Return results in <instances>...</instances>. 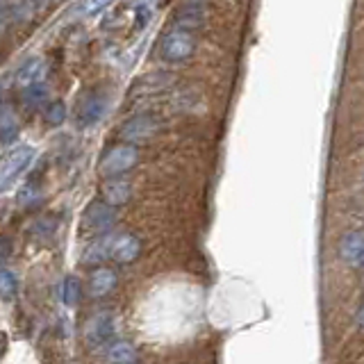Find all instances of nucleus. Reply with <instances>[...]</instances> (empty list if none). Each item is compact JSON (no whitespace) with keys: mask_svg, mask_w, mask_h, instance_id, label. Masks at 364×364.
Listing matches in <instances>:
<instances>
[{"mask_svg":"<svg viewBox=\"0 0 364 364\" xmlns=\"http://www.w3.org/2000/svg\"><path fill=\"white\" fill-rule=\"evenodd\" d=\"M134 11H136V26L139 28H144L148 21H151V14H153V5H136L134 7Z\"/></svg>","mask_w":364,"mask_h":364,"instance_id":"nucleus-22","label":"nucleus"},{"mask_svg":"<svg viewBox=\"0 0 364 364\" xmlns=\"http://www.w3.org/2000/svg\"><path fill=\"white\" fill-rule=\"evenodd\" d=\"M339 257L348 267H364V232H348L339 242Z\"/></svg>","mask_w":364,"mask_h":364,"instance_id":"nucleus-8","label":"nucleus"},{"mask_svg":"<svg viewBox=\"0 0 364 364\" xmlns=\"http://www.w3.org/2000/svg\"><path fill=\"white\" fill-rule=\"evenodd\" d=\"M136 162H139V151L134 146H114L102 155L98 171L102 178H119L134 168Z\"/></svg>","mask_w":364,"mask_h":364,"instance_id":"nucleus-2","label":"nucleus"},{"mask_svg":"<svg viewBox=\"0 0 364 364\" xmlns=\"http://www.w3.org/2000/svg\"><path fill=\"white\" fill-rule=\"evenodd\" d=\"M11 23V11H9V3H0V34H5V30Z\"/></svg>","mask_w":364,"mask_h":364,"instance_id":"nucleus-23","label":"nucleus"},{"mask_svg":"<svg viewBox=\"0 0 364 364\" xmlns=\"http://www.w3.org/2000/svg\"><path fill=\"white\" fill-rule=\"evenodd\" d=\"M358 326L364 328V303H362V307L358 310Z\"/></svg>","mask_w":364,"mask_h":364,"instance_id":"nucleus-24","label":"nucleus"},{"mask_svg":"<svg viewBox=\"0 0 364 364\" xmlns=\"http://www.w3.org/2000/svg\"><path fill=\"white\" fill-rule=\"evenodd\" d=\"M112 242H114V239H109V237H98L96 242L87 248V253H85L87 257H82V259H85V262H89V264H94V262L105 259V257L109 255Z\"/></svg>","mask_w":364,"mask_h":364,"instance_id":"nucleus-16","label":"nucleus"},{"mask_svg":"<svg viewBox=\"0 0 364 364\" xmlns=\"http://www.w3.org/2000/svg\"><path fill=\"white\" fill-rule=\"evenodd\" d=\"M34 162V146H16L0 159V193L7 191Z\"/></svg>","mask_w":364,"mask_h":364,"instance_id":"nucleus-1","label":"nucleus"},{"mask_svg":"<svg viewBox=\"0 0 364 364\" xmlns=\"http://www.w3.org/2000/svg\"><path fill=\"white\" fill-rule=\"evenodd\" d=\"M157 119L151 117V114H136L130 121L123 123L121 128V139L128 141V144H144L146 139L157 132Z\"/></svg>","mask_w":364,"mask_h":364,"instance_id":"nucleus-4","label":"nucleus"},{"mask_svg":"<svg viewBox=\"0 0 364 364\" xmlns=\"http://www.w3.org/2000/svg\"><path fill=\"white\" fill-rule=\"evenodd\" d=\"M64 119H66V105L62 100H55L46 107V121H48L50 125H62Z\"/></svg>","mask_w":364,"mask_h":364,"instance_id":"nucleus-19","label":"nucleus"},{"mask_svg":"<svg viewBox=\"0 0 364 364\" xmlns=\"http://www.w3.org/2000/svg\"><path fill=\"white\" fill-rule=\"evenodd\" d=\"M82 225L87 228V232L91 235H105L109 228L114 225V210L105 203H91L85 212Z\"/></svg>","mask_w":364,"mask_h":364,"instance_id":"nucleus-6","label":"nucleus"},{"mask_svg":"<svg viewBox=\"0 0 364 364\" xmlns=\"http://www.w3.org/2000/svg\"><path fill=\"white\" fill-rule=\"evenodd\" d=\"M114 287H117V273L112 269H105V267H98L94 269L89 278V294L100 299V296H107Z\"/></svg>","mask_w":364,"mask_h":364,"instance_id":"nucleus-12","label":"nucleus"},{"mask_svg":"<svg viewBox=\"0 0 364 364\" xmlns=\"http://www.w3.org/2000/svg\"><path fill=\"white\" fill-rule=\"evenodd\" d=\"M102 203L114 208V205H123L130 200V185L125 180H119V178H112L107 180L105 185H102Z\"/></svg>","mask_w":364,"mask_h":364,"instance_id":"nucleus-14","label":"nucleus"},{"mask_svg":"<svg viewBox=\"0 0 364 364\" xmlns=\"http://www.w3.org/2000/svg\"><path fill=\"white\" fill-rule=\"evenodd\" d=\"M18 136V119L11 107H0V141L11 144Z\"/></svg>","mask_w":364,"mask_h":364,"instance_id":"nucleus-15","label":"nucleus"},{"mask_svg":"<svg viewBox=\"0 0 364 364\" xmlns=\"http://www.w3.org/2000/svg\"><path fill=\"white\" fill-rule=\"evenodd\" d=\"M107 112V96L102 94H89L82 105H80V112H77V125L80 128H91V125H96L98 121H102Z\"/></svg>","mask_w":364,"mask_h":364,"instance_id":"nucleus-7","label":"nucleus"},{"mask_svg":"<svg viewBox=\"0 0 364 364\" xmlns=\"http://www.w3.org/2000/svg\"><path fill=\"white\" fill-rule=\"evenodd\" d=\"M193 48H196V39H193L191 32L185 30L173 28L162 39V57L166 62H185L193 55Z\"/></svg>","mask_w":364,"mask_h":364,"instance_id":"nucleus-3","label":"nucleus"},{"mask_svg":"<svg viewBox=\"0 0 364 364\" xmlns=\"http://www.w3.org/2000/svg\"><path fill=\"white\" fill-rule=\"evenodd\" d=\"M18 289V280H16V273L9 271V269H0V299H14Z\"/></svg>","mask_w":364,"mask_h":364,"instance_id":"nucleus-17","label":"nucleus"},{"mask_svg":"<svg viewBox=\"0 0 364 364\" xmlns=\"http://www.w3.org/2000/svg\"><path fill=\"white\" fill-rule=\"evenodd\" d=\"M80 291H82V284H80V280L75 276H68L64 280V294H62L64 305L66 307H75L77 301H80Z\"/></svg>","mask_w":364,"mask_h":364,"instance_id":"nucleus-18","label":"nucleus"},{"mask_svg":"<svg viewBox=\"0 0 364 364\" xmlns=\"http://www.w3.org/2000/svg\"><path fill=\"white\" fill-rule=\"evenodd\" d=\"M141 253V242L134 235H121L112 242L109 248V257H114V262L119 264H130Z\"/></svg>","mask_w":364,"mask_h":364,"instance_id":"nucleus-10","label":"nucleus"},{"mask_svg":"<svg viewBox=\"0 0 364 364\" xmlns=\"http://www.w3.org/2000/svg\"><path fill=\"white\" fill-rule=\"evenodd\" d=\"M105 360L109 364H136L139 362V353L130 341H112L105 348Z\"/></svg>","mask_w":364,"mask_h":364,"instance_id":"nucleus-13","label":"nucleus"},{"mask_svg":"<svg viewBox=\"0 0 364 364\" xmlns=\"http://www.w3.org/2000/svg\"><path fill=\"white\" fill-rule=\"evenodd\" d=\"M46 75V64L41 57H30L26 60L16 71V82L23 87V89H30V87H37L41 85V80Z\"/></svg>","mask_w":364,"mask_h":364,"instance_id":"nucleus-11","label":"nucleus"},{"mask_svg":"<svg viewBox=\"0 0 364 364\" xmlns=\"http://www.w3.org/2000/svg\"><path fill=\"white\" fill-rule=\"evenodd\" d=\"M205 18H208V7L203 3H187V5L178 7V11H176V30L193 32L203 26Z\"/></svg>","mask_w":364,"mask_h":364,"instance_id":"nucleus-9","label":"nucleus"},{"mask_svg":"<svg viewBox=\"0 0 364 364\" xmlns=\"http://www.w3.org/2000/svg\"><path fill=\"white\" fill-rule=\"evenodd\" d=\"M39 198H41V191H39L37 185H34V182H30V185H26L18 191V203L21 205H34Z\"/></svg>","mask_w":364,"mask_h":364,"instance_id":"nucleus-21","label":"nucleus"},{"mask_svg":"<svg viewBox=\"0 0 364 364\" xmlns=\"http://www.w3.org/2000/svg\"><path fill=\"white\" fill-rule=\"evenodd\" d=\"M46 98H48V91H46L43 85L30 87V89L23 91V100H26L28 105H39V102H43Z\"/></svg>","mask_w":364,"mask_h":364,"instance_id":"nucleus-20","label":"nucleus"},{"mask_svg":"<svg viewBox=\"0 0 364 364\" xmlns=\"http://www.w3.org/2000/svg\"><path fill=\"white\" fill-rule=\"evenodd\" d=\"M119 328V318L114 316L112 312H100L96 316H91L87 326H85V337L89 344H102L107 341Z\"/></svg>","mask_w":364,"mask_h":364,"instance_id":"nucleus-5","label":"nucleus"}]
</instances>
